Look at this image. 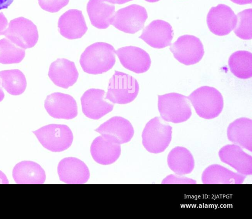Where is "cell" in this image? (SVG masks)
<instances>
[{
    "label": "cell",
    "instance_id": "6da1fadb",
    "mask_svg": "<svg viewBox=\"0 0 252 219\" xmlns=\"http://www.w3.org/2000/svg\"><path fill=\"white\" fill-rule=\"evenodd\" d=\"M114 47L97 42L88 46L82 53L79 62L83 70L90 74H100L110 70L116 62Z\"/></svg>",
    "mask_w": 252,
    "mask_h": 219
},
{
    "label": "cell",
    "instance_id": "7a4b0ae2",
    "mask_svg": "<svg viewBox=\"0 0 252 219\" xmlns=\"http://www.w3.org/2000/svg\"><path fill=\"white\" fill-rule=\"evenodd\" d=\"M196 114L205 119L218 117L223 107V99L221 93L214 87L202 86L187 96Z\"/></svg>",
    "mask_w": 252,
    "mask_h": 219
},
{
    "label": "cell",
    "instance_id": "3957f363",
    "mask_svg": "<svg viewBox=\"0 0 252 219\" xmlns=\"http://www.w3.org/2000/svg\"><path fill=\"white\" fill-rule=\"evenodd\" d=\"M165 122L161 117H156L146 124L142 133V144L149 152L160 153L169 146L172 127Z\"/></svg>",
    "mask_w": 252,
    "mask_h": 219
},
{
    "label": "cell",
    "instance_id": "277c9868",
    "mask_svg": "<svg viewBox=\"0 0 252 219\" xmlns=\"http://www.w3.org/2000/svg\"><path fill=\"white\" fill-rule=\"evenodd\" d=\"M158 109L163 120L175 124L187 121L192 114L188 97L176 93L158 95Z\"/></svg>",
    "mask_w": 252,
    "mask_h": 219
},
{
    "label": "cell",
    "instance_id": "5b68a950",
    "mask_svg": "<svg viewBox=\"0 0 252 219\" xmlns=\"http://www.w3.org/2000/svg\"><path fill=\"white\" fill-rule=\"evenodd\" d=\"M139 91L137 80L124 72L115 70L110 79L105 99L113 103L126 104L133 101Z\"/></svg>",
    "mask_w": 252,
    "mask_h": 219
},
{
    "label": "cell",
    "instance_id": "8992f818",
    "mask_svg": "<svg viewBox=\"0 0 252 219\" xmlns=\"http://www.w3.org/2000/svg\"><path fill=\"white\" fill-rule=\"evenodd\" d=\"M32 132L45 148L53 152L66 150L73 139L72 131L65 125L50 124Z\"/></svg>",
    "mask_w": 252,
    "mask_h": 219
},
{
    "label": "cell",
    "instance_id": "52a82bcc",
    "mask_svg": "<svg viewBox=\"0 0 252 219\" xmlns=\"http://www.w3.org/2000/svg\"><path fill=\"white\" fill-rule=\"evenodd\" d=\"M2 35L25 50L34 47L39 37L36 25L32 21L23 17L11 20Z\"/></svg>",
    "mask_w": 252,
    "mask_h": 219
},
{
    "label": "cell",
    "instance_id": "ba28073f",
    "mask_svg": "<svg viewBox=\"0 0 252 219\" xmlns=\"http://www.w3.org/2000/svg\"><path fill=\"white\" fill-rule=\"evenodd\" d=\"M147 18V12L144 7L133 4L115 12L110 25L124 32L134 34L143 28Z\"/></svg>",
    "mask_w": 252,
    "mask_h": 219
},
{
    "label": "cell",
    "instance_id": "9c48e42d",
    "mask_svg": "<svg viewBox=\"0 0 252 219\" xmlns=\"http://www.w3.org/2000/svg\"><path fill=\"white\" fill-rule=\"evenodd\" d=\"M169 49L177 60L186 65L198 63L204 54L203 45L200 40L191 35L180 36L170 45Z\"/></svg>",
    "mask_w": 252,
    "mask_h": 219
},
{
    "label": "cell",
    "instance_id": "30bf717a",
    "mask_svg": "<svg viewBox=\"0 0 252 219\" xmlns=\"http://www.w3.org/2000/svg\"><path fill=\"white\" fill-rule=\"evenodd\" d=\"M206 21L208 28L213 33L223 36L234 30L237 23V16L230 7L219 4L210 9Z\"/></svg>",
    "mask_w": 252,
    "mask_h": 219
},
{
    "label": "cell",
    "instance_id": "8fae6325",
    "mask_svg": "<svg viewBox=\"0 0 252 219\" xmlns=\"http://www.w3.org/2000/svg\"><path fill=\"white\" fill-rule=\"evenodd\" d=\"M44 107L49 115L56 119L70 120L78 114L75 99L69 94L60 92L48 95L44 101Z\"/></svg>",
    "mask_w": 252,
    "mask_h": 219
},
{
    "label": "cell",
    "instance_id": "7c38bea8",
    "mask_svg": "<svg viewBox=\"0 0 252 219\" xmlns=\"http://www.w3.org/2000/svg\"><path fill=\"white\" fill-rule=\"evenodd\" d=\"M105 91L92 88L85 91L81 97L83 114L88 118L98 120L112 111L114 104L104 99Z\"/></svg>",
    "mask_w": 252,
    "mask_h": 219
},
{
    "label": "cell",
    "instance_id": "4fadbf2b",
    "mask_svg": "<svg viewBox=\"0 0 252 219\" xmlns=\"http://www.w3.org/2000/svg\"><path fill=\"white\" fill-rule=\"evenodd\" d=\"M94 130L103 137L119 144L129 142L134 133L130 122L120 116L111 118Z\"/></svg>",
    "mask_w": 252,
    "mask_h": 219
},
{
    "label": "cell",
    "instance_id": "5bb4252c",
    "mask_svg": "<svg viewBox=\"0 0 252 219\" xmlns=\"http://www.w3.org/2000/svg\"><path fill=\"white\" fill-rule=\"evenodd\" d=\"M173 34L170 24L163 20H156L143 29L139 38L152 47L161 49L171 44Z\"/></svg>",
    "mask_w": 252,
    "mask_h": 219
},
{
    "label": "cell",
    "instance_id": "9a60e30c",
    "mask_svg": "<svg viewBox=\"0 0 252 219\" xmlns=\"http://www.w3.org/2000/svg\"><path fill=\"white\" fill-rule=\"evenodd\" d=\"M122 65L126 69L140 74L146 72L151 64L148 53L138 47L128 46L115 51Z\"/></svg>",
    "mask_w": 252,
    "mask_h": 219
},
{
    "label": "cell",
    "instance_id": "2e32d148",
    "mask_svg": "<svg viewBox=\"0 0 252 219\" xmlns=\"http://www.w3.org/2000/svg\"><path fill=\"white\" fill-rule=\"evenodd\" d=\"M57 170L60 180L66 184H84L90 177L86 164L76 157L63 158L59 162Z\"/></svg>",
    "mask_w": 252,
    "mask_h": 219
},
{
    "label": "cell",
    "instance_id": "e0dca14e",
    "mask_svg": "<svg viewBox=\"0 0 252 219\" xmlns=\"http://www.w3.org/2000/svg\"><path fill=\"white\" fill-rule=\"evenodd\" d=\"M220 160L245 176L252 174V156L236 144L223 146L219 151Z\"/></svg>",
    "mask_w": 252,
    "mask_h": 219
},
{
    "label": "cell",
    "instance_id": "ac0fdd59",
    "mask_svg": "<svg viewBox=\"0 0 252 219\" xmlns=\"http://www.w3.org/2000/svg\"><path fill=\"white\" fill-rule=\"evenodd\" d=\"M58 27L60 34L68 39L80 38L88 30L82 11L75 9L63 13L59 19Z\"/></svg>",
    "mask_w": 252,
    "mask_h": 219
},
{
    "label": "cell",
    "instance_id": "d6986e66",
    "mask_svg": "<svg viewBox=\"0 0 252 219\" xmlns=\"http://www.w3.org/2000/svg\"><path fill=\"white\" fill-rule=\"evenodd\" d=\"M48 75L55 85L67 89L76 82L79 73L73 62L61 58L51 63Z\"/></svg>",
    "mask_w": 252,
    "mask_h": 219
},
{
    "label": "cell",
    "instance_id": "ffe728a7",
    "mask_svg": "<svg viewBox=\"0 0 252 219\" xmlns=\"http://www.w3.org/2000/svg\"><path fill=\"white\" fill-rule=\"evenodd\" d=\"M90 152L95 162L102 165H109L118 159L121 150L120 144L101 135L93 140Z\"/></svg>",
    "mask_w": 252,
    "mask_h": 219
},
{
    "label": "cell",
    "instance_id": "44dd1931",
    "mask_svg": "<svg viewBox=\"0 0 252 219\" xmlns=\"http://www.w3.org/2000/svg\"><path fill=\"white\" fill-rule=\"evenodd\" d=\"M228 139L233 144L252 151V120L240 118L231 123L227 129Z\"/></svg>",
    "mask_w": 252,
    "mask_h": 219
},
{
    "label": "cell",
    "instance_id": "7402d4cb",
    "mask_svg": "<svg viewBox=\"0 0 252 219\" xmlns=\"http://www.w3.org/2000/svg\"><path fill=\"white\" fill-rule=\"evenodd\" d=\"M246 176L235 173L217 164L208 166L203 172L204 184H242Z\"/></svg>",
    "mask_w": 252,
    "mask_h": 219
},
{
    "label": "cell",
    "instance_id": "603a6c76",
    "mask_svg": "<svg viewBox=\"0 0 252 219\" xmlns=\"http://www.w3.org/2000/svg\"><path fill=\"white\" fill-rule=\"evenodd\" d=\"M12 176L19 184H42L46 179L43 169L38 163L31 161L17 163L13 168Z\"/></svg>",
    "mask_w": 252,
    "mask_h": 219
},
{
    "label": "cell",
    "instance_id": "cb8c5ba5",
    "mask_svg": "<svg viewBox=\"0 0 252 219\" xmlns=\"http://www.w3.org/2000/svg\"><path fill=\"white\" fill-rule=\"evenodd\" d=\"M115 9L114 5L104 0H89L87 4V12L91 24L99 29L109 27Z\"/></svg>",
    "mask_w": 252,
    "mask_h": 219
},
{
    "label": "cell",
    "instance_id": "d4e9b609",
    "mask_svg": "<svg viewBox=\"0 0 252 219\" xmlns=\"http://www.w3.org/2000/svg\"><path fill=\"white\" fill-rule=\"evenodd\" d=\"M167 162L169 168L180 175L190 173L194 167V160L191 153L182 146H177L170 151Z\"/></svg>",
    "mask_w": 252,
    "mask_h": 219
},
{
    "label": "cell",
    "instance_id": "484cf974",
    "mask_svg": "<svg viewBox=\"0 0 252 219\" xmlns=\"http://www.w3.org/2000/svg\"><path fill=\"white\" fill-rule=\"evenodd\" d=\"M231 72L237 77L246 79L252 77V54L247 51H237L228 60Z\"/></svg>",
    "mask_w": 252,
    "mask_h": 219
},
{
    "label": "cell",
    "instance_id": "4316f807",
    "mask_svg": "<svg viewBox=\"0 0 252 219\" xmlns=\"http://www.w3.org/2000/svg\"><path fill=\"white\" fill-rule=\"evenodd\" d=\"M1 86L9 94L18 95L23 94L27 87L24 73L17 69L0 71Z\"/></svg>",
    "mask_w": 252,
    "mask_h": 219
},
{
    "label": "cell",
    "instance_id": "83f0119b",
    "mask_svg": "<svg viewBox=\"0 0 252 219\" xmlns=\"http://www.w3.org/2000/svg\"><path fill=\"white\" fill-rule=\"evenodd\" d=\"M25 56V50L8 39H0V63L4 64L18 63Z\"/></svg>",
    "mask_w": 252,
    "mask_h": 219
},
{
    "label": "cell",
    "instance_id": "f1b7e54d",
    "mask_svg": "<svg viewBox=\"0 0 252 219\" xmlns=\"http://www.w3.org/2000/svg\"><path fill=\"white\" fill-rule=\"evenodd\" d=\"M237 23L234 32L239 38L249 40L252 38V9H247L237 15Z\"/></svg>",
    "mask_w": 252,
    "mask_h": 219
},
{
    "label": "cell",
    "instance_id": "f546056e",
    "mask_svg": "<svg viewBox=\"0 0 252 219\" xmlns=\"http://www.w3.org/2000/svg\"><path fill=\"white\" fill-rule=\"evenodd\" d=\"M40 7L51 13L57 12L66 6L69 0H38Z\"/></svg>",
    "mask_w": 252,
    "mask_h": 219
},
{
    "label": "cell",
    "instance_id": "4dcf8cb0",
    "mask_svg": "<svg viewBox=\"0 0 252 219\" xmlns=\"http://www.w3.org/2000/svg\"><path fill=\"white\" fill-rule=\"evenodd\" d=\"M196 181L178 174H170L162 181V184H195Z\"/></svg>",
    "mask_w": 252,
    "mask_h": 219
},
{
    "label": "cell",
    "instance_id": "1f68e13d",
    "mask_svg": "<svg viewBox=\"0 0 252 219\" xmlns=\"http://www.w3.org/2000/svg\"><path fill=\"white\" fill-rule=\"evenodd\" d=\"M7 25L8 21L7 18L2 12H0V35H2Z\"/></svg>",
    "mask_w": 252,
    "mask_h": 219
},
{
    "label": "cell",
    "instance_id": "d6a6232c",
    "mask_svg": "<svg viewBox=\"0 0 252 219\" xmlns=\"http://www.w3.org/2000/svg\"><path fill=\"white\" fill-rule=\"evenodd\" d=\"M14 0H0V10L3 9H7Z\"/></svg>",
    "mask_w": 252,
    "mask_h": 219
},
{
    "label": "cell",
    "instance_id": "836d02e7",
    "mask_svg": "<svg viewBox=\"0 0 252 219\" xmlns=\"http://www.w3.org/2000/svg\"><path fill=\"white\" fill-rule=\"evenodd\" d=\"M105 1L107 2H109L112 4H122L127 2L128 1H131L132 0H104Z\"/></svg>",
    "mask_w": 252,
    "mask_h": 219
},
{
    "label": "cell",
    "instance_id": "e575fe53",
    "mask_svg": "<svg viewBox=\"0 0 252 219\" xmlns=\"http://www.w3.org/2000/svg\"><path fill=\"white\" fill-rule=\"evenodd\" d=\"M8 184V181L6 175L0 170V184Z\"/></svg>",
    "mask_w": 252,
    "mask_h": 219
},
{
    "label": "cell",
    "instance_id": "d590c367",
    "mask_svg": "<svg viewBox=\"0 0 252 219\" xmlns=\"http://www.w3.org/2000/svg\"><path fill=\"white\" fill-rule=\"evenodd\" d=\"M230 0L235 3H236L238 4H240V5L251 3L252 2V0Z\"/></svg>",
    "mask_w": 252,
    "mask_h": 219
},
{
    "label": "cell",
    "instance_id": "8d00e7d4",
    "mask_svg": "<svg viewBox=\"0 0 252 219\" xmlns=\"http://www.w3.org/2000/svg\"><path fill=\"white\" fill-rule=\"evenodd\" d=\"M4 97V94L2 89L1 80L0 79V102H1Z\"/></svg>",
    "mask_w": 252,
    "mask_h": 219
},
{
    "label": "cell",
    "instance_id": "74e56055",
    "mask_svg": "<svg viewBox=\"0 0 252 219\" xmlns=\"http://www.w3.org/2000/svg\"><path fill=\"white\" fill-rule=\"evenodd\" d=\"M146 1L149 2H155L157 1H159V0H145Z\"/></svg>",
    "mask_w": 252,
    "mask_h": 219
}]
</instances>
